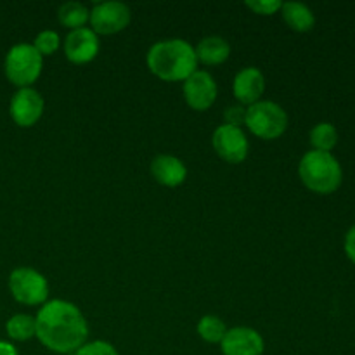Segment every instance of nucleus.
I'll return each mask as SVG.
<instances>
[{"label": "nucleus", "mask_w": 355, "mask_h": 355, "mask_svg": "<svg viewBox=\"0 0 355 355\" xmlns=\"http://www.w3.org/2000/svg\"><path fill=\"white\" fill-rule=\"evenodd\" d=\"M58 17L62 26L69 28V30H76V28L85 26L90 17V10L83 3L71 0V2L61 3L58 10Z\"/></svg>", "instance_id": "obj_17"}, {"label": "nucleus", "mask_w": 355, "mask_h": 355, "mask_svg": "<svg viewBox=\"0 0 355 355\" xmlns=\"http://www.w3.org/2000/svg\"><path fill=\"white\" fill-rule=\"evenodd\" d=\"M345 253L355 263V224L349 229V232L345 236Z\"/></svg>", "instance_id": "obj_25"}, {"label": "nucleus", "mask_w": 355, "mask_h": 355, "mask_svg": "<svg viewBox=\"0 0 355 355\" xmlns=\"http://www.w3.org/2000/svg\"><path fill=\"white\" fill-rule=\"evenodd\" d=\"M9 290L23 305H44L49 300V281L31 267H17L10 272Z\"/></svg>", "instance_id": "obj_6"}, {"label": "nucleus", "mask_w": 355, "mask_h": 355, "mask_svg": "<svg viewBox=\"0 0 355 355\" xmlns=\"http://www.w3.org/2000/svg\"><path fill=\"white\" fill-rule=\"evenodd\" d=\"M130 7L118 0L97 2L90 9V26L97 35H113L125 30L130 24Z\"/></svg>", "instance_id": "obj_7"}, {"label": "nucleus", "mask_w": 355, "mask_h": 355, "mask_svg": "<svg viewBox=\"0 0 355 355\" xmlns=\"http://www.w3.org/2000/svg\"><path fill=\"white\" fill-rule=\"evenodd\" d=\"M215 153L227 163L245 162L250 151V141L241 127L222 123L211 135Z\"/></svg>", "instance_id": "obj_8"}, {"label": "nucleus", "mask_w": 355, "mask_h": 355, "mask_svg": "<svg viewBox=\"0 0 355 355\" xmlns=\"http://www.w3.org/2000/svg\"><path fill=\"white\" fill-rule=\"evenodd\" d=\"M283 19L295 31H311L315 24V16L309 6L302 2H283L281 7Z\"/></svg>", "instance_id": "obj_16"}, {"label": "nucleus", "mask_w": 355, "mask_h": 355, "mask_svg": "<svg viewBox=\"0 0 355 355\" xmlns=\"http://www.w3.org/2000/svg\"><path fill=\"white\" fill-rule=\"evenodd\" d=\"M198 335L201 336V340L208 343H220L224 340L225 333H227V326L222 321L218 315L208 314L203 315L198 322Z\"/></svg>", "instance_id": "obj_20"}, {"label": "nucleus", "mask_w": 355, "mask_h": 355, "mask_svg": "<svg viewBox=\"0 0 355 355\" xmlns=\"http://www.w3.org/2000/svg\"><path fill=\"white\" fill-rule=\"evenodd\" d=\"M224 355H262L266 349L262 335L248 326H236L227 329L220 342Z\"/></svg>", "instance_id": "obj_12"}, {"label": "nucleus", "mask_w": 355, "mask_h": 355, "mask_svg": "<svg viewBox=\"0 0 355 355\" xmlns=\"http://www.w3.org/2000/svg\"><path fill=\"white\" fill-rule=\"evenodd\" d=\"M194 51H196L198 62L215 66L227 61V58L231 55V45H229V42L224 37L210 35V37L201 38L200 44L194 47Z\"/></svg>", "instance_id": "obj_15"}, {"label": "nucleus", "mask_w": 355, "mask_h": 355, "mask_svg": "<svg viewBox=\"0 0 355 355\" xmlns=\"http://www.w3.org/2000/svg\"><path fill=\"white\" fill-rule=\"evenodd\" d=\"M184 99L193 110L207 111L208 107L214 106L217 99L218 87L211 73L205 69H196L187 80H184Z\"/></svg>", "instance_id": "obj_10"}, {"label": "nucleus", "mask_w": 355, "mask_h": 355, "mask_svg": "<svg viewBox=\"0 0 355 355\" xmlns=\"http://www.w3.org/2000/svg\"><path fill=\"white\" fill-rule=\"evenodd\" d=\"M151 173L156 182L166 187H177L184 184L187 177V166L173 155H158L151 162Z\"/></svg>", "instance_id": "obj_14"}, {"label": "nucleus", "mask_w": 355, "mask_h": 355, "mask_svg": "<svg viewBox=\"0 0 355 355\" xmlns=\"http://www.w3.org/2000/svg\"><path fill=\"white\" fill-rule=\"evenodd\" d=\"M0 355H19V354H17L16 347H14L12 343L0 340Z\"/></svg>", "instance_id": "obj_26"}, {"label": "nucleus", "mask_w": 355, "mask_h": 355, "mask_svg": "<svg viewBox=\"0 0 355 355\" xmlns=\"http://www.w3.org/2000/svg\"><path fill=\"white\" fill-rule=\"evenodd\" d=\"M298 175L311 191L319 194L335 193L343 180L342 165L331 153L311 151L305 153L298 165Z\"/></svg>", "instance_id": "obj_3"}, {"label": "nucleus", "mask_w": 355, "mask_h": 355, "mask_svg": "<svg viewBox=\"0 0 355 355\" xmlns=\"http://www.w3.org/2000/svg\"><path fill=\"white\" fill-rule=\"evenodd\" d=\"M336 142H338V132H336L335 125L329 121H321L311 130V144L315 151L331 153Z\"/></svg>", "instance_id": "obj_19"}, {"label": "nucleus", "mask_w": 355, "mask_h": 355, "mask_svg": "<svg viewBox=\"0 0 355 355\" xmlns=\"http://www.w3.org/2000/svg\"><path fill=\"white\" fill-rule=\"evenodd\" d=\"M245 3L253 12L262 14V16H270V14L277 12L283 7L281 0H246Z\"/></svg>", "instance_id": "obj_23"}, {"label": "nucleus", "mask_w": 355, "mask_h": 355, "mask_svg": "<svg viewBox=\"0 0 355 355\" xmlns=\"http://www.w3.org/2000/svg\"><path fill=\"white\" fill-rule=\"evenodd\" d=\"M263 90H266V78L257 66H246L236 73L234 82H232V92L239 104L248 107L259 103L262 101Z\"/></svg>", "instance_id": "obj_13"}, {"label": "nucleus", "mask_w": 355, "mask_h": 355, "mask_svg": "<svg viewBox=\"0 0 355 355\" xmlns=\"http://www.w3.org/2000/svg\"><path fill=\"white\" fill-rule=\"evenodd\" d=\"M101 49L99 35L92 28H76L69 30L64 40V54L75 64H87L96 59Z\"/></svg>", "instance_id": "obj_11"}, {"label": "nucleus", "mask_w": 355, "mask_h": 355, "mask_svg": "<svg viewBox=\"0 0 355 355\" xmlns=\"http://www.w3.org/2000/svg\"><path fill=\"white\" fill-rule=\"evenodd\" d=\"M246 118V106L243 104H234V106H227L224 111V123L234 125V127H241L245 125Z\"/></svg>", "instance_id": "obj_24"}, {"label": "nucleus", "mask_w": 355, "mask_h": 355, "mask_svg": "<svg viewBox=\"0 0 355 355\" xmlns=\"http://www.w3.org/2000/svg\"><path fill=\"white\" fill-rule=\"evenodd\" d=\"M73 355H120L118 350L111 345L110 342L104 340H94V342H87L85 345L80 347Z\"/></svg>", "instance_id": "obj_22"}, {"label": "nucleus", "mask_w": 355, "mask_h": 355, "mask_svg": "<svg viewBox=\"0 0 355 355\" xmlns=\"http://www.w3.org/2000/svg\"><path fill=\"white\" fill-rule=\"evenodd\" d=\"M42 68H44V55L33 47V44L21 42L7 51L3 71L7 80L19 89L31 87V83L37 82Z\"/></svg>", "instance_id": "obj_4"}, {"label": "nucleus", "mask_w": 355, "mask_h": 355, "mask_svg": "<svg viewBox=\"0 0 355 355\" xmlns=\"http://www.w3.org/2000/svg\"><path fill=\"white\" fill-rule=\"evenodd\" d=\"M146 62L165 82H184L198 69L196 51L184 38H165L149 47Z\"/></svg>", "instance_id": "obj_2"}, {"label": "nucleus", "mask_w": 355, "mask_h": 355, "mask_svg": "<svg viewBox=\"0 0 355 355\" xmlns=\"http://www.w3.org/2000/svg\"><path fill=\"white\" fill-rule=\"evenodd\" d=\"M44 97L33 87H24L17 89L9 104V113L14 123L19 127H33L44 114Z\"/></svg>", "instance_id": "obj_9"}, {"label": "nucleus", "mask_w": 355, "mask_h": 355, "mask_svg": "<svg viewBox=\"0 0 355 355\" xmlns=\"http://www.w3.org/2000/svg\"><path fill=\"white\" fill-rule=\"evenodd\" d=\"M6 331L10 340L14 342H28L37 333L35 318L28 314H16L6 322Z\"/></svg>", "instance_id": "obj_18"}, {"label": "nucleus", "mask_w": 355, "mask_h": 355, "mask_svg": "<svg viewBox=\"0 0 355 355\" xmlns=\"http://www.w3.org/2000/svg\"><path fill=\"white\" fill-rule=\"evenodd\" d=\"M245 125L257 137L272 141L286 132L288 113L281 104L262 99L246 107Z\"/></svg>", "instance_id": "obj_5"}, {"label": "nucleus", "mask_w": 355, "mask_h": 355, "mask_svg": "<svg viewBox=\"0 0 355 355\" xmlns=\"http://www.w3.org/2000/svg\"><path fill=\"white\" fill-rule=\"evenodd\" d=\"M59 45H61V37L52 30H42L33 40V47L42 55H49L52 52H55L59 49Z\"/></svg>", "instance_id": "obj_21"}, {"label": "nucleus", "mask_w": 355, "mask_h": 355, "mask_svg": "<svg viewBox=\"0 0 355 355\" xmlns=\"http://www.w3.org/2000/svg\"><path fill=\"white\" fill-rule=\"evenodd\" d=\"M35 336L45 349L55 354L73 355L87 343L89 324L85 315L71 302L47 300L35 318Z\"/></svg>", "instance_id": "obj_1"}]
</instances>
